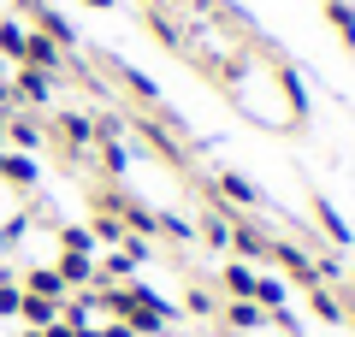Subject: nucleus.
Wrapping results in <instances>:
<instances>
[{"label":"nucleus","mask_w":355,"mask_h":337,"mask_svg":"<svg viewBox=\"0 0 355 337\" xmlns=\"http://www.w3.org/2000/svg\"><path fill=\"white\" fill-rule=\"evenodd\" d=\"M0 178H12V184H30V178H36V166H30L24 154H0Z\"/></svg>","instance_id":"nucleus-1"},{"label":"nucleus","mask_w":355,"mask_h":337,"mask_svg":"<svg viewBox=\"0 0 355 337\" xmlns=\"http://www.w3.org/2000/svg\"><path fill=\"white\" fill-rule=\"evenodd\" d=\"M18 313H24L30 325H48V320H53V302H48V296H24V302H18Z\"/></svg>","instance_id":"nucleus-2"},{"label":"nucleus","mask_w":355,"mask_h":337,"mask_svg":"<svg viewBox=\"0 0 355 337\" xmlns=\"http://www.w3.org/2000/svg\"><path fill=\"white\" fill-rule=\"evenodd\" d=\"M18 89H24L30 101H42V95H48V71H42V65H24V77H18Z\"/></svg>","instance_id":"nucleus-3"},{"label":"nucleus","mask_w":355,"mask_h":337,"mask_svg":"<svg viewBox=\"0 0 355 337\" xmlns=\"http://www.w3.org/2000/svg\"><path fill=\"white\" fill-rule=\"evenodd\" d=\"M30 296H60V273H30Z\"/></svg>","instance_id":"nucleus-4"},{"label":"nucleus","mask_w":355,"mask_h":337,"mask_svg":"<svg viewBox=\"0 0 355 337\" xmlns=\"http://www.w3.org/2000/svg\"><path fill=\"white\" fill-rule=\"evenodd\" d=\"M0 53H18V60H24V30H18V24L0 30Z\"/></svg>","instance_id":"nucleus-5"},{"label":"nucleus","mask_w":355,"mask_h":337,"mask_svg":"<svg viewBox=\"0 0 355 337\" xmlns=\"http://www.w3.org/2000/svg\"><path fill=\"white\" fill-rule=\"evenodd\" d=\"M18 302H24V296H18L12 284H0V313H18Z\"/></svg>","instance_id":"nucleus-6"},{"label":"nucleus","mask_w":355,"mask_h":337,"mask_svg":"<svg viewBox=\"0 0 355 337\" xmlns=\"http://www.w3.org/2000/svg\"><path fill=\"white\" fill-rule=\"evenodd\" d=\"M42 337H71V331H65V325H53V331H42Z\"/></svg>","instance_id":"nucleus-7"}]
</instances>
